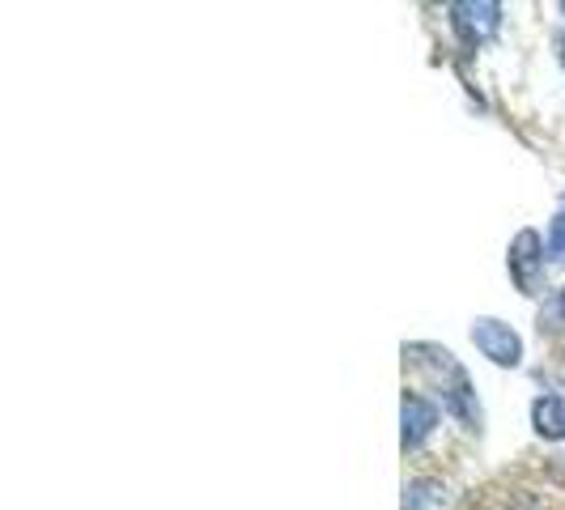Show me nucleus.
<instances>
[{
    "mask_svg": "<svg viewBox=\"0 0 565 510\" xmlns=\"http://www.w3.org/2000/svg\"><path fill=\"white\" fill-rule=\"evenodd\" d=\"M472 344L481 349L493 366H519L523 362V340L502 319H477L472 323Z\"/></svg>",
    "mask_w": 565,
    "mask_h": 510,
    "instance_id": "f257e3e1",
    "label": "nucleus"
},
{
    "mask_svg": "<svg viewBox=\"0 0 565 510\" xmlns=\"http://www.w3.org/2000/svg\"><path fill=\"white\" fill-rule=\"evenodd\" d=\"M510 277L523 294H540L544 277V243L536 230H519V238L510 243Z\"/></svg>",
    "mask_w": 565,
    "mask_h": 510,
    "instance_id": "f03ea898",
    "label": "nucleus"
},
{
    "mask_svg": "<svg viewBox=\"0 0 565 510\" xmlns=\"http://www.w3.org/2000/svg\"><path fill=\"white\" fill-rule=\"evenodd\" d=\"M399 417H404L399 443H404V451H413V447H422L425 438L434 434V425H438V404L425 400L422 392H404V400H399Z\"/></svg>",
    "mask_w": 565,
    "mask_h": 510,
    "instance_id": "7ed1b4c3",
    "label": "nucleus"
},
{
    "mask_svg": "<svg viewBox=\"0 0 565 510\" xmlns=\"http://www.w3.org/2000/svg\"><path fill=\"white\" fill-rule=\"evenodd\" d=\"M451 22L468 43H481L502 26V9L498 4H451Z\"/></svg>",
    "mask_w": 565,
    "mask_h": 510,
    "instance_id": "20e7f679",
    "label": "nucleus"
},
{
    "mask_svg": "<svg viewBox=\"0 0 565 510\" xmlns=\"http://www.w3.org/2000/svg\"><path fill=\"white\" fill-rule=\"evenodd\" d=\"M532 425L540 438L565 443V396H540L532 404Z\"/></svg>",
    "mask_w": 565,
    "mask_h": 510,
    "instance_id": "39448f33",
    "label": "nucleus"
},
{
    "mask_svg": "<svg viewBox=\"0 0 565 510\" xmlns=\"http://www.w3.org/2000/svg\"><path fill=\"white\" fill-rule=\"evenodd\" d=\"M548 252L565 255V213H557V222H553V230H548Z\"/></svg>",
    "mask_w": 565,
    "mask_h": 510,
    "instance_id": "423d86ee",
    "label": "nucleus"
},
{
    "mask_svg": "<svg viewBox=\"0 0 565 510\" xmlns=\"http://www.w3.org/2000/svg\"><path fill=\"white\" fill-rule=\"evenodd\" d=\"M548 319H553V323H562V328H565V289H557V298L548 302Z\"/></svg>",
    "mask_w": 565,
    "mask_h": 510,
    "instance_id": "0eeeda50",
    "label": "nucleus"
}]
</instances>
